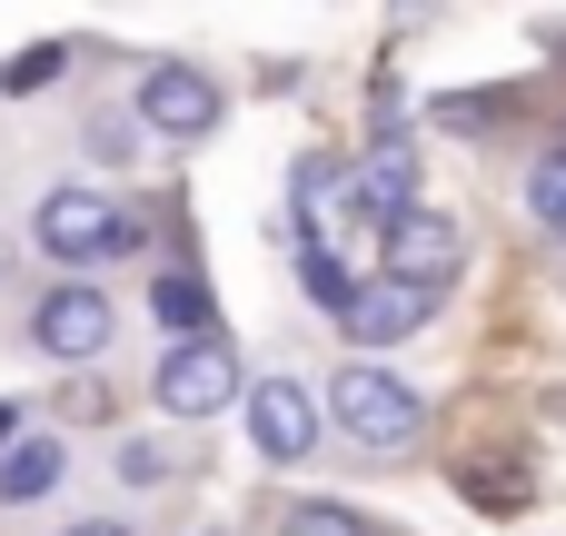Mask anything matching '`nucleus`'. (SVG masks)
<instances>
[{"label":"nucleus","instance_id":"obj_9","mask_svg":"<svg viewBox=\"0 0 566 536\" xmlns=\"http://www.w3.org/2000/svg\"><path fill=\"white\" fill-rule=\"evenodd\" d=\"M358 209L378 219V239L418 209V159H408L398 139H378V149H368V169H358Z\"/></svg>","mask_w":566,"mask_h":536},{"label":"nucleus","instance_id":"obj_7","mask_svg":"<svg viewBox=\"0 0 566 536\" xmlns=\"http://www.w3.org/2000/svg\"><path fill=\"white\" fill-rule=\"evenodd\" d=\"M428 318H438V288H418V278H388V269H378V278L358 288V308H348L338 328H348L358 348H398V338H418Z\"/></svg>","mask_w":566,"mask_h":536},{"label":"nucleus","instance_id":"obj_2","mask_svg":"<svg viewBox=\"0 0 566 536\" xmlns=\"http://www.w3.org/2000/svg\"><path fill=\"white\" fill-rule=\"evenodd\" d=\"M139 229H149V219L109 209L99 189H50V199H40V219H30V239H40L60 269H99V259H129V249H139Z\"/></svg>","mask_w":566,"mask_h":536},{"label":"nucleus","instance_id":"obj_20","mask_svg":"<svg viewBox=\"0 0 566 536\" xmlns=\"http://www.w3.org/2000/svg\"><path fill=\"white\" fill-rule=\"evenodd\" d=\"M10 448H20V408L0 398V458H10Z\"/></svg>","mask_w":566,"mask_h":536},{"label":"nucleus","instance_id":"obj_14","mask_svg":"<svg viewBox=\"0 0 566 536\" xmlns=\"http://www.w3.org/2000/svg\"><path fill=\"white\" fill-rule=\"evenodd\" d=\"M527 209H537L547 229H566V149H547V159H537V179H527Z\"/></svg>","mask_w":566,"mask_h":536},{"label":"nucleus","instance_id":"obj_1","mask_svg":"<svg viewBox=\"0 0 566 536\" xmlns=\"http://www.w3.org/2000/svg\"><path fill=\"white\" fill-rule=\"evenodd\" d=\"M328 408H338V428H348L368 458H398V448L428 438V398H418L398 368H378V358L338 368V378H328Z\"/></svg>","mask_w":566,"mask_h":536},{"label":"nucleus","instance_id":"obj_5","mask_svg":"<svg viewBox=\"0 0 566 536\" xmlns=\"http://www.w3.org/2000/svg\"><path fill=\"white\" fill-rule=\"evenodd\" d=\"M219 109H229V99H219V80H209V70H189V60H159V70L139 80V119H149V129H169V139H209V129H219Z\"/></svg>","mask_w":566,"mask_h":536},{"label":"nucleus","instance_id":"obj_15","mask_svg":"<svg viewBox=\"0 0 566 536\" xmlns=\"http://www.w3.org/2000/svg\"><path fill=\"white\" fill-rule=\"evenodd\" d=\"M289 199H298V209H308V199H338V159H318V149H308V159L289 169Z\"/></svg>","mask_w":566,"mask_h":536},{"label":"nucleus","instance_id":"obj_6","mask_svg":"<svg viewBox=\"0 0 566 536\" xmlns=\"http://www.w3.org/2000/svg\"><path fill=\"white\" fill-rule=\"evenodd\" d=\"M468 269V229L448 219V209H408L398 229H388V278H418V288H448Z\"/></svg>","mask_w":566,"mask_h":536},{"label":"nucleus","instance_id":"obj_10","mask_svg":"<svg viewBox=\"0 0 566 536\" xmlns=\"http://www.w3.org/2000/svg\"><path fill=\"white\" fill-rule=\"evenodd\" d=\"M149 318H159L179 348H189V338H219V328H209V288H199V269H159V278H149Z\"/></svg>","mask_w":566,"mask_h":536},{"label":"nucleus","instance_id":"obj_12","mask_svg":"<svg viewBox=\"0 0 566 536\" xmlns=\"http://www.w3.org/2000/svg\"><path fill=\"white\" fill-rule=\"evenodd\" d=\"M60 70H70V50H60V40H40V50H20V60L0 70V90H10V99H30V90H50Z\"/></svg>","mask_w":566,"mask_h":536},{"label":"nucleus","instance_id":"obj_17","mask_svg":"<svg viewBox=\"0 0 566 536\" xmlns=\"http://www.w3.org/2000/svg\"><path fill=\"white\" fill-rule=\"evenodd\" d=\"M159 477H169V458H159L149 438H129V448H119V487H159Z\"/></svg>","mask_w":566,"mask_h":536},{"label":"nucleus","instance_id":"obj_16","mask_svg":"<svg viewBox=\"0 0 566 536\" xmlns=\"http://www.w3.org/2000/svg\"><path fill=\"white\" fill-rule=\"evenodd\" d=\"M289 536H368L348 507H289Z\"/></svg>","mask_w":566,"mask_h":536},{"label":"nucleus","instance_id":"obj_8","mask_svg":"<svg viewBox=\"0 0 566 536\" xmlns=\"http://www.w3.org/2000/svg\"><path fill=\"white\" fill-rule=\"evenodd\" d=\"M249 438H259V458H279V467H308V448H318V398H308L298 378H269V388H249Z\"/></svg>","mask_w":566,"mask_h":536},{"label":"nucleus","instance_id":"obj_13","mask_svg":"<svg viewBox=\"0 0 566 536\" xmlns=\"http://www.w3.org/2000/svg\"><path fill=\"white\" fill-rule=\"evenodd\" d=\"M497 119H507L497 90H448V99H438V129H497Z\"/></svg>","mask_w":566,"mask_h":536},{"label":"nucleus","instance_id":"obj_21","mask_svg":"<svg viewBox=\"0 0 566 536\" xmlns=\"http://www.w3.org/2000/svg\"><path fill=\"white\" fill-rule=\"evenodd\" d=\"M557 149H566V139H557Z\"/></svg>","mask_w":566,"mask_h":536},{"label":"nucleus","instance_id":"obj_11","mask_svg":"<svg viewBox=\"0 0 566 536\" xmlns=\"http://www.w3.org/2000/svg\"><path fill=\"white\" fill-rule=\"evenodd\" d=\"M60 467H70V458H60L50 438H20V448L0 458V497H10V507H30V497H50V487H60Z\"/></svg>","mask_w":566,"mask_h":536},{"label":"nucleus","instance_id":"obj_18","mask_svg":"<svg viewBox=\"0 0 566 536\" xmlns=\"http://www.w3.org/2000/svg\"><path fill=\"white\" fill-rule=\"evenodd\" d=\"M90 149H99V159H139V149H129V119H90Z\"/></svg>","mask_w":566,"mask_h":536},{"label":"nucleus","instance_id":"obj_3","mask_svg":"<svg viewBox=\"0 0 566 536\" xmlns=\"http://www.w3.org/2000/svg\"><path fill=\"white\" fill-rule=\"evenodd\" d=\"M149 388H159V408H169V418H219V408L239 398V348H229V338H189V348H169V358H159V378H149Z\"/></svg>","mask_w":566,"mask_h":536},{"label":"nucleus","instance_id":"obj_4","mask_svg":"<svg viewBox=\"0 0 566 536\" xmlns=\"http://www.w3.org/2000/svg\"><path fill=\"white\" fill-rule=\"evenodd\" d=\"M109 328H119V308H109L90 278H60V288L30 308V338H40V358H99V348H109Z\"/></svg>","mask_w":566,"mask_h":536},{"label":"nucleus","instance_id":"obj_19","mask_svg":"<svg viewBox=\"0 0 566 536\" xmlns=\"http://www.w3.org/2000/svg\"><path fill=\"white\" fill-rule=\"evenodd\" d=\"M60 536H129L119 517H80V527H60Z\"/></svg>","mask_w":566,"mask_h":536}]
</instances>
